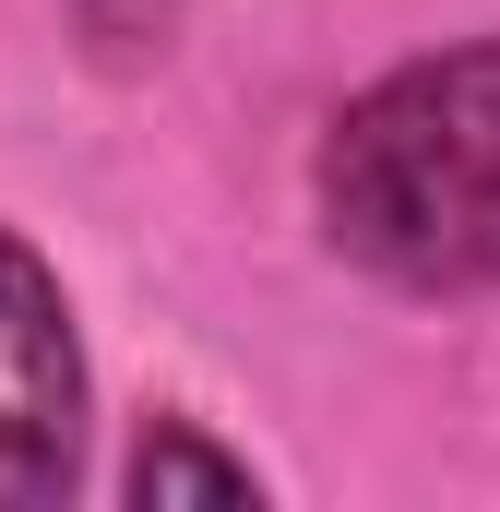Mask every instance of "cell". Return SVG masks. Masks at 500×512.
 Wrapping results in <instances>:
<instances>
[{
  "instance_id": "obj_1",
  "label": "cell",
  "mask_w": 500,
  "mask_h": 512,
  "mask_svg": "<svg viewBox=\"0 0 500 512\" xmlns=\"http://www.w3.org/2000/svg\"><path fill=\"white\" fill-rule=\"evenodd\" d=\"M322 215L393 286H500V48L370 84L322 143Z\"/></svg>"
},
{
  "instance_id": "obj_2",
  "label": "cell",
  "mask_w": 500,
  "mask_h": 512,
  "mask_svg": "<svg viewBox=\"0 0 500 512\" xmlns=\"http://www.w3.org/2000/svg\"><path fill=\"white\" fill-rule=\"evenodd\" d=\"M84 453V358L48 262L0 227V512H36L72 489Z\"/></svg>"
},
{
  "instance_id": "obj_3",
  "label": "cell",
  "mask_w": 500,
  "mask_h": 512,
  "mask_svg": "<svg viewBox=\"0 0 500 512\" xmlns=\"http://www.w3.org/2000/svg\"><path fill=\"white\" fill-rule=\"evenodd\" d=\"M131 501H250V465L203 453L191 429H155L143 465H131Z\"/></svg>"
}]
</instances>
